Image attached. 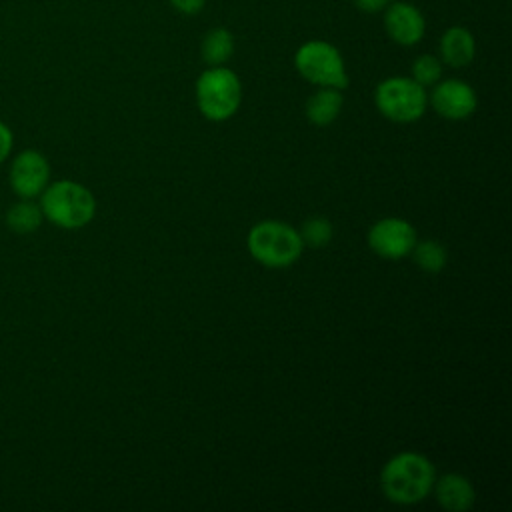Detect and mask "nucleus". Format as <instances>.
Here are the masks:
<instances>
[{
    "mask_svg": "<svg viewBox=\"0 0 512 512\" xmlns=\"http://www.w3.org/2000/svg\"><path fill=\"white\" fill-rule=\"evenodd\" d=\"M436 470L432 462L418 452H400L392 456L380 472V488L394 504L422 502L434 486Z\"/></svg>",
    "mask_w": 512,
    "mask_h": 512,
    "instance_id": "nucleus-1",
    "label": "nucleus"
},
{
    "mask_svg": "<svg viewBox=\"0 0 512 512\" xmlns=\"http://www.w3.org/2000/svg\"><path fill=\"white\" fill-rule=\"evenodd\" d=\"M40 210L54 226L76 230L92 222L96 214V198L80 182L56 180L40 194Z\"/></svg>",
    "mask_w": 512,
    "mask_h": 512,
    "instance_id": "nucleus-2",
    "label": "nucleus"
},
{
    "mask_svg": "<svg viewBox=\"0 0 512 512\" xmlns=\"http://www.w3.org/2000/svg\"><path fill=\"white\" fill-rule=\"evenodd\" d=\"M246 246L250 256L266 268H288L304 250L300 232L280 220H262L252 226Z\"/></svg>",
    "mask_w": 512,
    "mask_h": 512,
    "instance_id": "nucleus-3",
    "label": "nucleus"
},
{
    "mask_svg": "<svg viewBox=\"0 0 512 512\" xmlns=\"http://www.w3.org/2000/svg\"><path fill=\"white\" fill-rule=\"evenodd\" d=\"M242 102L240 78L226 66H210L196 80V104L212 122L228 120Z\"/></svg>",
    "mask_w": 512,
    "mask_h": 512,
    "instance_id": "nucleus-4",
    "label": "nucleus"
},
{
    "mask_svg": "<svg viewBox=\"0 0 512 512\" xmlns=\"http://www.w3.org/2000/svg\"><path fill=\"white\" fill-rule=\"evenodd\" d=\"M298 74L316 86L344 90L348 86V72L340 50L326 40H308L294 54Z\"/></svg>",
    "mask_w": 512,
    "mask_h": 512,
    "instance_id": "nucleus-5",
    "label": "nucleus"
},
{
    "mask_svg": "<svg viewBox=\"0 0 512 512\" xmlns=\"http://www.w3.org/2000/svg\"><path fill=\"white\" fill-rule=\"evenodd\" d=\"M374 102L384 118L406 124L418 120L424 114L428 106V94L426 88L420 86L414 78L392 76L376 86Z\"/></svg>",
    "mask_w": 512,
    "mask_h": 512,
    "instance_id": "nucleus-6",
    "label": "nucleus"
},
{
    "mask_svg": "<svg viewBox=\"0 0 512 512\" xmlns=\"http://www.w3.org/2000/svg\"><path fill=\"white\" fill-rule=\"evenodd\" d=\"M416 230L404 218H382L368 230V246L386 260H400L412 252Z\"/></svg>",
    "mask_w": 512,
    "mask_h": 512,
    "instance_id": "nucleus-7",
    "label": "nucleus"
},
{
    "mask_svg": "<svg viewBox=\"0 0 512 512\" xmlns=\"http://www.w3.org/2000/svg\"><path fill=\"white\" fill-rule=\"evenodd\" d=\"M10 188L18 198H38L50 180V162L38 150L20 152L10 164Z\"/></svg>",
    "mask_w": 512,
    "mask_h": 512,
    "instance_id": "nucleus-8",
    "label": "nucleus"
},
{
    "mask_svg": "<svg viewBox=\"0 0 512 512\" xmlns=\"http://www.w3.org/2000/svg\"><path fill=\"white\" fill-rule=\"evenodd\" d=\"M430 104L436 110V114L442 118L464 120L476 110L478 98L470 84L458 78H448L442 82L438 80L434 84L430 94Z\"/></svg>",
    "mask_w": 512,
    "mask_h": 512,
    "instance_id": "nucleus-9",
    "label": "nucleus"
},
{
    "mask_svg": "<svg viewBox=\"0 0 512 512\" xmlns=\"http://www.w3.org/2000/svg\"><path fill=\"white\" fill-rule=\"evenodd\" d=\"M384 30L392 42L400 46H414L426 32L422 12L410 2H390L384 8Z\"/></svg>",
    "mask_w": 512,
    "mask_h": 512,
    "instance_id": "nucleus-10",
    "label": "nucleus"
},
{
    "mask_svg": "<svg viewBox=\"0 0 512 512\" xmlns=\"http://www.w3.org/2000/svg\"><path fill=\"white\" fill-rule=\"evenodd\" d=\"M434 496L438 504L448 512H466L476 500V492L468 478L462 474H444L434 480Z\"/></svg>",
    "mask_w": 512,
    "mask_h": 512,
    "instance_id": "nucleus-11",
    "label": "nucleus"
},
{
    "mask_svg": "<svg viewBox=\"0 0 512 512\" xmlns=\"http://www.w3.org/2000/svg\"><path fill=\"white\" fill-rule=\"evenodd\" d=\"M476 42L470 30L464 26L448 28L440 38V56L442 62L452 68H462L474 60Z\"/></svg>",
    "mask_w": 512,
    "mask_h": 512,
    "instance_id": "nucleus-12",
    "label": "nucleus"
},
{
    "mask_svg": "<svg viewBox=\"0 0 512 512\" xmlns=\"http://www.w3.org/2000/svg\"><path fill=\"white\" fill-rule=\"evenodd\" d=\"M342 94L338 88L318 86V90L306 100V118L316 126L332 124L342 110Z\"/></svg>",
    "mask_w": 512,
    "mask_h": 512,
    "instance_id": "nucleus-13",
    "label": "nucleus"
},
{
    "mask_svg": "<svg viewBox=\"0 0 512 512\" xmlns=\"http://www.w3.org/2000/svg\"><path fill=\"white\" fill-rule=\"evenodd\" d=\"M200 54L208 66H224L234 54V36L226 28L210 30L202 40Z\"/></svg>",
    "mask_w": 512,
    "mask_h": 512,
    "instance_id": "nucleus-14",
    "label": "nucleus"
},
{
    "mask_svg": "<svg viewBox=\"0 0 512 512\" xmlns=\"http://www.w3.org/2000/svg\"><path fill=\"white\" fill-rule=\"evenodd\" d=\"M42 220H44V214L40 210V204L28 198H20L6 212V226L18 234H30L38 230Z\"/></svg>",
    "mask_w": 512,
    "mask_h": 512,
    "instance_id": "nucleus-15",
    "label": "nucleus"
},
{
    "mask_svg": "<svg viewBox=\"0 0 512 512\" xmlns=\"http://www.w3.org/2000/svg\"><path fill=\"white\" fill-rule=\"evenodd\" d=\"M410 254H412L414 262L424 272H430V274H438L446 266V262H448V254H446L444 246L440 242H436V240L416 242Z\"/></svg>",
    "mask_w": 512,
    "mask_h": 512,
    "instance_id": "nucleus-16",
    "label": "nucleus"
},
{
    "mask_svg": "<svg viewBox=\"0 0 512 512\" xmlns=\"http://www.w3.org/2000/svg\"><path fill=\"white\" fill-rule=\"evenodd\" d=\"M332 236H334L332 222L324 216H312L300 228V238L304 246H310V248H324L326 244H330Z\"/></svg>",
    "mask_w": 512,
    "mask_h": 512,
    "instance_id": "nucleus-17",
    "label": "nucleus"
},
{
    "mask_svg": "<svg viewBox=\"0 0 512 512\" xmlns=\"http://www.w3.org/2000/svg\"><path fill=\"white\" fill-rule=\"evenodd\" d=\"M442 76V62L432 54H422L412 62V76L420 86H434Z\"/></svg>",
    "mask_w": 512,
    "mask_h": 512,
    "instance_id": "nucleus-18",
    "label": "nucleus"
},
{
    "mask_svg": "<svg viewBox=\"0 0 512 512\" xmlns=\"http://www.w3.org/2000/svg\"><path fill=\"white\" fill-rule=\"evenodd\" d=\"M12 144H14L12 130L0 120V164L8 158V154L12 150Z\"/></svg>",
    "mask_w": 512,
    "mask_h": 512,
    "instance_id": "nucleus-19",
    "label": "nucleus"
},
{
    "mask_svg": "<svg viewBox=\"0 0 512 512\" xmlns=\"http://www.w3.org/2000/svg\"><path fill=\"white\" fill-rule=\"evenodd\" d=\"M390 4V0H354V6L364 14H378L384 12V8Z\"/></svg>",
    "mask_w": 512,
    "mask_h": 512,
    "instance_id": "nucleus-20",
    "label": "nucleus"
},
{
    "mask_svg": "<svg viewBox=\"0 0 512 512\" xmlns=\"http://www.w3.org/2000/svg\"><path fill=\"white\" fill-rule=\"evenodd\" d=\"M170 2H172V6H174L178 12L188 14V16L198 14V12L204 8V4H206V0H170Z\"/></svg>",
    "mask_w": 512,
    "mask_h": 512,
    "instance_id": "nucleus-21",
    "label": "nucleus"
}]
</instances>
